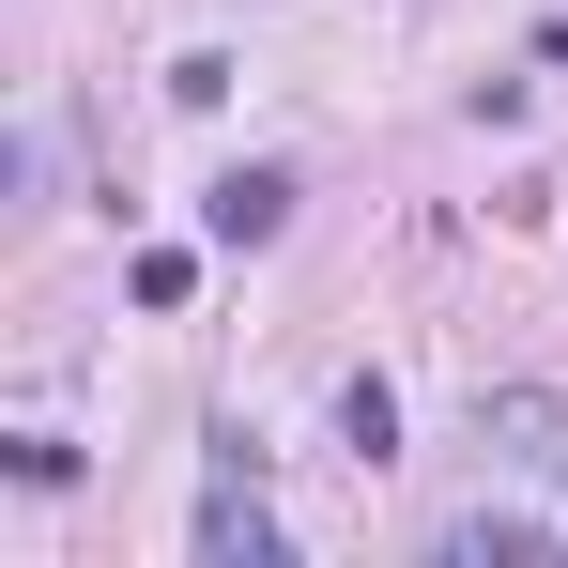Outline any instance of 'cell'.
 <instances>
[{
    "mask_svg": "<svg viewBox=\"0 0 568 568\" xmlns=\"http://www.w3.org/2000/svg\"><path fill=\"white\" fill-rule=\"evenodd\" d=\"M200 554H231V568H277V523H262V491H231V476H215V507H200Z\"/></svg>",
    "mask_w": 568,
    "mask_h": 568,
    "instance_id": "2",
    "label": "cell"
},
{
    "mask_svg": "<svg viewBox=\"0 0 568 568\" xmlns=\"http://www.w3.org/2000/svg\"><path fill=\"white\" fill-rule=\"evenodd\" d=\"M338 446H354V462H384V446H399V399H384V384H369V369L338 384Z\"/></svg>",
    "mask_w": 568,
    "mask_h": 568,
    "instance_id": "3",
    "label": "cell"
},
{
    "mask_svg": "<svg viewBox=\"0 0 568 568\" xmlns=\"http://www.w3.org/2000/svg\"><path fill=\"white\" fill-rule=\"evenodd\" d=\"M292 170H262V154H246V170H215V185H200V231H215V246H277L292 231Z\"/></svg>",
    "mask_w": 568,
    "mask_h": 568,
    "instance_id": "1",
    "label": "cell"
}]
</instances>
